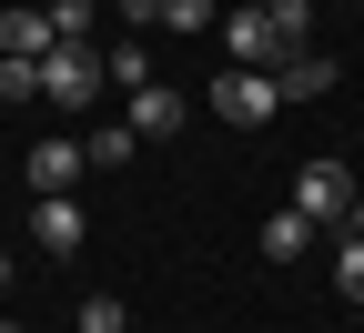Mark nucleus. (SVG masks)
Wrapping results in <instances>:
<instances>
[{"mask_svg":"<svg viewBox=\"0 0 364 333\" xmlns=\"http://www.w3.org/2000/svg\"><path fill=\"white\" fill-rule=\"evenodd\" d=\"M112 91V71H102V51H91V40H61L51 61H41V102H61V111H91Z\"/></svg>","mask_w":364,"mask_h":333,"instance_id":"1","label":"nucleus"},{"mask_svg":"<svg viewBox=\"0 0 364 333\" xmlns=\"http://www.w3.org/2000/svg\"><path fill=\"white\" fill-rule=\"evenodd\" d=\"M354 192H364V182H354L344 162H304V172H294V212H304L314 232H324V222L344 232V222H354Z\"/></svg>","mask_w":364,"mask_h":333,"instance_id":"2","label":"nucleus"},{"mask_svg":"<svg viewBox=\"0 0 364 333\" xmlns=\"http://www.w3.org/2000/svg\"><path fill=\"white\" fill-rule=\"evenodd\" d=\"M213 111L233 121V131H263L273 111H284V81H273V71H223L213 81Z\"/></svg>","mask_w":364,"mask_h":333,"instance_id":"3","label":"nucleus"},{"mask_svg":"<svg viewBox=\"0 0 364 333\" xmlns=\"http://www.w3.org/2000/svg\"><path fill=\"white\" fill-rule=\"evenodd\" d=\"M223 51H233V71H284V61H294L284 40H273V21H263V0L223 11Z\"/></svg>","mask_w":364,"mask_h":333,"instance_id":"4","label":"nucleus"},{"mask_svg":"<svg viewBox=\"0 0 364 333\" xmlns=\"http://www.w3.org/2000/svg\"><path fill=\"white\" fill-rule=\"evenodd\" d=\"M21 172H31V192H41V202H61L71 182L91 172V141H71V131H51V141H31V162H21Z\"/></svg>","mask_w":364,"mask_h":333,"instance_id":"5","label":"nucleus"},{"mask_svg":"<svg viewBox=\"0 0 364 333\" xmlns=\"http://www.w3.org/2000/svg\"><path fill=\"white\" fill-rule=\"evenodd\" d=\"M61 31H51V0L41 11H0V61H51Z\"/></svg>","mask_w":364,"mask_h":333,"instance_id":"6","label":"nucleus"},{"mask_svg":"<svg viewBox=\"0 0 364 333\" xmlns=\"http://www.w3.org/2000/svg\"><path fill=\"white\" fill-rule=\"evenodd\" d=\"M31 243H41V253H61V263H71V253L91 243V222H81V202H71V192H61V202H31Z\"/></svg>","mask_w":364,"mask_h":333,"instance_id":"7","label":"nucleus"},{"mask_svg":"<svg viewBox=\"0 0 364 333\" xmlns=\"http://www.w3.org/2000/svg\"><path fill=\"white\" fill-rule=\"evenodd\" d=\"M182 121H193V102H182V91H162V81L132 91V131H142V141H172Z\"/></svg>","mask_w":364,"mask_h":333,"instance_id":"8","label":"nucleus"},{"mask_svg":"<svg viewBox=\"0 0 364 333\" xmlns=\"http://www.w3.org/2000/svg\"><path fill=\"white\" fill-rule=\"evenodd\" d=\"M273 81H284V102H324V91L344 81V61H334V51H294Z\"/></svg>","mask_w":364,"mask_h":333,"instance_id":"9","label":"nucleus"},{"mask_svg":"<svg viewBox=\"0 0 364 333\" xmlns=\"http://www.w3.org/2000/svg\"><path fill=\"white\" fill-rule=\"evenodd\" d=\"M253 253H263V263H304V253H314V222H304V212L284 202V212H273V222L253 232Z\"/></svg>","mask_w":364,"mask_h":333,"instance_id":"10","label":"nucleus"},{"mask_svg":"<svg viewBox=\"0 0 364 333\" xmlns=\"http://www.w3.org/2000/svg\"><path fill=\"white\" fill-rule=\"evenodd\" d=\"M91 141V172H122L132 152H142V131H132V121H102V131H81Z\"/></svg>","mask_w":364,"mask_h":333,"instance_id":"11","label":"nucleus"},{"mask_svg":"<svg viewBox=\"0 0 364 333\" xmlns=\"http://www.w3.org/2000/svg\"><path fill=\"white\" fill-rule=\"evenodd\" d=\"M102 71H112V91H152V61H142V40H112V51H102Z\"/></svg>","mask_w":364,"mask_h":333,"instance_id":"12","label":"nucleus"},{"mask_svg":"<svg viewBox=\"0 0 364 333\" xmlns=\"http://www.w3.org/2000/svg\"><path fill=\"white\" fill-rule=\"evenodd\" d=\"M263 21H273V40H284V51H304V31H314V0H263Z\"/></svg>","mask_w":364,"mask_h":333,"instance_id":"13","label":"nucleus"},{"mask_svg":"<svg viewBox=\"0 0 364 333\" xmlns=\"http://www.w3.org/2000/svg\"><path fill=\"white\" fill-rule=\"evenodd\" d=\"M334 293L364 303V232H344V243H334Z\"/></svg>","mask_w":364,"mask_h":333,"instance_id":"14","label":"nucleus"},{"mask_svg":"<svg viewBox=\"0 0 364 333\" xmlns=\"http://www.w3.org/2000/svg\"><path fill=\"white\" fill-rule=\"evenodd\" d=\"M122 323H132V313H122V293H91V303L71 313V333H122Z\"/></svg>","mask_w":364,"mask_h":333,"instance_id":"15","label":"nucleus"},{"mask_svg":"<svg viewBox=\"0 0 364 333\" xmlns=\"http://www.w3.org/2000/svg\"><path fill=\"white\" fill-rule=\"evenodd\" d=\"M223 0H162V31H213Z\"/></svg>","mask_w":364,"mask_h":333,"instance_id":"16","label":"nucleus"},{"mask_svg":"<svg viewBox=\"0 0 364 333\" xmlns=\"http://www.w3.org/2000/svg\"><path fill=\"white\" fill-rule=\"evenodd\" d=\"M0 102H41V61H0Z\"/></svg>","mask_w":364,"mask_h":333,"instance_id":"17","label":"nucleus"},{"mask_svg":"<svg viewBox=\"0 0 364 333\" xmlns=\"http://www.w3.org/2000/svg\"><path fill=\"white\" fill-rule=\"evenodd\" d=\"M51 31L61 40H91V0H51Z\"/></svg>","mask_w":364,"mask_h":333,"instance_id":"18","label":"nucleus"},{"mask_svg":"<svg viewBox=\"0 0 364 333\" xmlns=\"http://www.w3.org/2000/svg\"><path fill=\"white\" fill-rule=\"evenodd\" d=\"M11 273H21V263H11V253H0V293H11Z\"/></svg>","mask_w":364,"mask_h":333,"instance_id":"19","label":"nucleus"},{"mask_svg":"<svg viewBox=\"0 0 364 333\" xmlns=\"http://www.w3.org/2000/svg\"><path fill=\"white\" fill-rule=\"evenodd\" d=\"M344 232H364V192H354V222H344Z\"/></svg>","mask_w":364,"mask_h":333,"instance_id":"20","label":"nucleus"},{"mask_svg":"<svg viewBox=\"0 0 364 333\" xmlns=\"http://www.w3.org/2000/svg\"><path fill=\"white\" fill-rule=\"evenodd\" d=\"M0 333H21V323H11V313H0Z\"/></svg>","mask_w":364,"mask_h":333,"instance_id":"21","label":"nucleus"}]
</instances>
